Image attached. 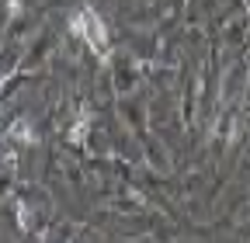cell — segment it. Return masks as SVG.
Masks as SVG:
<instances>
[{
	"instance_id": "1",
	"label": "cell",
	"mask_w": 250,
	"mask_h": 243,
	"mask_svg": "<svg viewBox=\"0 0 250 243\" xmlns=\"http://www.w3.org/2000/svg\"><path fill=\"white\" fill-rule=\"evenodd\" d=\"M70 28H73V35H80V39H83V42H87L94 52H104V45H108V32H104V24H101L98 11L80 7V11L73 14Z\"/></svg>"
}]
</instances>
